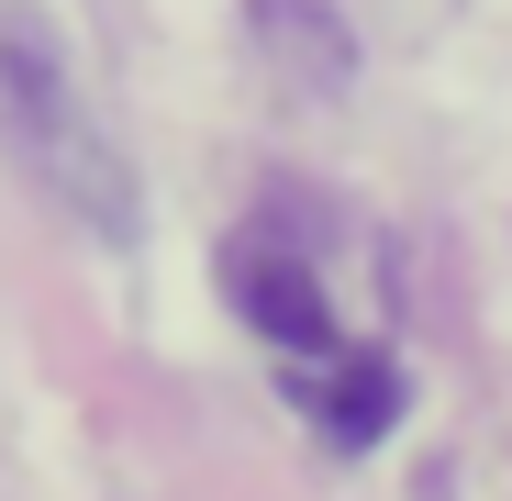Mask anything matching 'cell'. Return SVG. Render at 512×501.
<instances>
[{
    "label": "cell",
    "mask_w": 512,
    "mask_h": 501,
    "mask_svg": "<svg viewBox=\"0 0 512 501\" xmlns=\"http://www.w3.org/2000/svg\"><path fill=\"white\" fill-rule=\"evenodd\" d=\"M401 357L390 346H334V357H312L301 379H290V401L323 424V446H346V457H368L390 424H401Z\"/></svg>",
    "instance_id": "1"
},
{
    "label": "cell",
    "mask_w": 512,
    "mask_h": 501,
    "mask_svg": "<svg viewBox=\"0 0 512 501\" xmlns=\"http://www.w3.org/2000/svg\"><path fill=\"white\" fill-rule=\"evenodd\" d=\"M223 290H234V312L256 334H279L301 357H334V301H323V279L301 257H279V245H223Z\"/></svg>",
    "instance_id": "2"
}]
</instances>
